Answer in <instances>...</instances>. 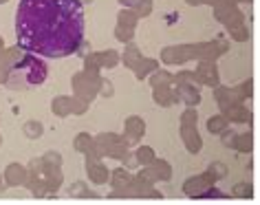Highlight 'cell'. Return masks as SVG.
Returning <instances> with one entry per match:
<instances>
[{
	"mask_svg": "<svg viewBox=\"0 0 260 205\" xmlns=\"http://www.w3.org/2000/svg\"><path fill=\"white\" fill-rule=\"evenodd\" d=\"M18 44L47 57L73 55L84 40L80 0H20L16 14Z\"/></svg>",
	"mask_w": 260,
	"mask_h": 205,
	"instance_id": "obj_1",
	"label": "cell"
},
{
	"mask_svg": "<svg viewBox=\"0 0 260 205\" xmlns=\"http://www.w3.org/2000/svg\"><path fill=\"white\" fill-rule=\"evenodd\" d=\"M16 73H20V75H27V86H36V84H42L44 78H47V66H44V62L42 60H38L36 55H27L24 60L18 64V66L11 71V75H16Z\"/></svg>",
	"mask_w": 260,
	"mask_h": 205,
	"instance_id": "obj_2",
	"label": "cell"
}]
</instances>
